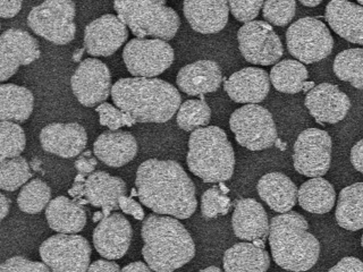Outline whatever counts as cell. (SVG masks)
Listing matches in <instances>:
<instances>
[{"label":"cell","instance_id":"47","mask_svg":"<svg viewBox=\"0 0 363 272\" xmlns=\"http://www.w3.org/2000/svg\"><path fill=\"white\" fill-rule=\"evenodd\" d=\"M21 8H22V1L1 0L0 1V16L3 18H11L18 14Z\"/></svg>","mask_w":363,"mask_h":272},{"label":"cell","instance_id":"15","mask_svg":"<svg viewBox=\"0 0 363 272\" xmlns=\"http://www.w3.org/2000/svg\"><path fill=\"white\" fill-rule=\"evenodd\" d=\"M40 57L39 43L31 34L9 28L0 37V79L5 82L22 65H30Z\"/></svg>","mask_w":363,"mask_h":272},{"label":"cell","instance_id":"4","mask_svg":"<svg viewBox=\"0 0 363 272\" xmlns=\"http://www.w3.org/2000/svg\"><path fill=\"white\" fill-rule=\"evenodd\" d=\"M308 230V221L303 215L294 211L272 219L270 249L272 259L281 269L304 272L317 264L320 255V243Z\"/></svg>","mask_w":363,"mask_h":272},{"label":"cell","instance_id":"26","mask_svg":"<svg viewBox=\"0 0 363 272\" xmlns=\"http://www.w3.org/2000/svg\"><path fill=\"white\" fill-rule=\"evenodd\" d=\"M183 11L194 31L213 34L226 26L230 6L227 1H185Z\"/></svg>","mask_w":363,"mask_h":272},{"label":"cell","instance_id":"43","mask_svg":"<svg viewBox=\"0 0 363 272\" xmlns=\"http://www.w3.org/2000/svg\"><path fill=\"white\" fill-rule=\"evenodd\" d=\"M230 11L240 22H253L259 11L264 7V1H230Z\"/></svg>","mask_w":363,"mask_h":272},{"label":"cell","instance_id":"6","mask_svg":"<svg viewBox=\"0 0 363 272\" xmlns=\"http://www.w3.org/2000/svg\"><path fill=\"white\" fill-rule=\"evenodd\" d=\"M113 8L136 39L153 37L168 41L181 26L179 14L164 1H116Z\"/></svg>","mask_w":363,"mask_h":272},{"label":"cell","instance_id":"35","mask_svg":"<svg viewBox=\"0 0 363 272\" xmlns=\"http://www.w3.org/2000/svg\"><path fill=\"white\" fill-rule=\"evenodd\" d=\"M51 190L41 179L28 181L17 196V204L23 212L35 215L45 209L50 202Z\"/></svg>","mask_w":363,"mask_h":272},{"label":"cell","instance_id":"32","mask_svg":"<svg viewBox=\"0 0 363 272\" xmlns=\"http://www.w3.org/2000/svg\"><path fill=\"white\" fill-rule=\"evenodd\" d=\"M298 201L301 208L308 212L323 215L334 208L336 192L328 181L315 177L301 185Z\"/></svg>","mask_w":363,"mask_h":272},{"label":"cell","instance_id":"44","mask_svg":"<svg viewBox=\"0 0 363 272\" xmlns=\"http://www.w3.org/2000/svg\"><path fill=\"white\" fill-rule=\"evenodd\" d=\"M328 272H363V262L354 256H346L335 264Z\"/></svg>","mask_w":363,"mask_h":272},{"label":"cell","instance_id":"12","mask_svg":"<svg viewBox=\"0 0 363 272\" xmlns=\"http://www.w3.org/2000/svg\"><path fill=\"white\" fill-rule=\"evenodd\" d=\"M332 137L326 130L308 128L295 141L293 162L301 175L321 177L328 173L332 162Z\"/></svg>","mask_w":363,"mask_h":272},{"label":"cell","instance_id":"1","mask_svg":"<svg viewBox=\"0 0 363 272\" xmlns=\"http://www.w3.org/2000/svg\"><path fill=\"white\" fill-rule=\"evenodd\" d=\"M135 185L140 201L158 215L187 219L196 212V186L179 162L159 159L142 162Z\"/></svg>","mask_w":363,"mask_h":272},{"label":"cell","instance_id":"2","mask_svg":"<svg viewBox=\"0 0 363 272\" xmlns=\"http://www.w3.org/2000/svg\"><path fill=\"white\" fill-rule=\"evenodd\" d=\"M111 98L118 109L139 123H166L181 107L179 90L164 79L130 77L113 85Z\"/></svg>","mask_w":363,"mask_h":272},{"label":"cell","instance_id":"48","mask_svg":"<svg viewBox=\"0 0 363 272\" xmlns=\"http://www.w3.org/2000/svg\"><path fill=\"white\" fill-rule=\"evenodd\" d=\"M351 162L353 167L363 175V139L357 142L352 147Z\"/></svg>","mask_w":363,"mask_h":272},{"label":"cell","instance_id":"40","mask_svg":"<svg viewBox=\"0 0 363 272\" xmlns=\"http://www.w3.org/2000/svg\"><path fill=\"white\" fill-rule=\"evenodd\" d=\"M264 17L267 23L275 26H286L294 17L296 11V3L294 0L287 1H274L269 0L264 3Z\"/></svg>","mask_w":363,"mask_h":272},{"label":"cell","instance_id":"22","mask_svg":"<svg viewBox=\"0 0 363 272\" xmlns=\"http://www.w3.org/2000/svg\"><path fill=\"white\" fill-rule=\"evenodd\" d=\"M223 82L220 66L213 60H199L179 69L176 83L189 96H203L218 90Z\"/></svg>","mask_w":363,"mask_h":272},{"label":"cell","instance_id":"58","mask_svg":"<svg viewBox=\"0 0 363 272\" xmlns=\"http://www.w3.org/2000/svg\"><path fill=\"white\" fill-rule=\"evenodd\" d=\"M361 245H362V247H363V234H362V238H361Z\"/></svg>","mask_w":363,"mask_h":272},{"label":"cell","instance_id":"57","mask_svg":"<svg viewBox=\"0 0 363 272\" xmlns=\"http://www.w3.org/2000/svg\"><path fill=\"white\" fill-rule=\"evenodd\" d=\"M357 4H359V5H360V6H362V7H363V0H361V1H359V3H357Z\"/></svg>","mask_w":363,"mask_h":272},{"label":"cell","instance_id":"46","mask_svg":"<svg viewBox=\"0 0 363 272\" xmlns=\"http://www.w3.org/2000/svg\"><path fill=\"white\" fill-rule=\"evenodd\" d=\"M96 164H98L96 159L91 157V151H86L75 162V168L81 175H89V174L94 173Z\"/></svg>","mask_w":363,"mask_h":272},{"label":"cell","instance_id":"41","mask_svg":"<svg viewBox=\"0 0 363 272\" xmlns=\"http://www.w3.org/2000/svg\"><path fill=\"white\" fill-rule=\"evenodd\" d=\"M96 110L99 113L100 124L111 130H118L123 126H133L136 123L135 119L128 113H124L107 102L98 106Z\"/></svg>","mask_w":363,"mask_h":272},{"label":"cell","instance_id":"3","mask_svg":"<svg viewBox=\"0 0 363 272\" xmlns=\"http://www.w3.org/2000/svg\"><path fill=\"white\" fill-rule=\"evenodd\" d=\"M142 254L155 272H173L196 255L192 236L177 219L149 215L141 230Z\"/></svg>","mask_w":363,"mask_h":272},{"label":"cell","instance_id":"13","mask_svg":"<svg viewBox=\"0 0 363 272\" xmlns=\"http://www.w3.org/2000/svg\"><path fill=\"white\" fill-rule=\"evenodd\" d=\"M238 48L247 62L255 65L276 64L284 54L283 45L269 23L253 21L238 32Z\"/></svg>","mask_w":363,"mask_h":272},{"label":"cell","instance_id":"16","mask_svg":"<svg viewBox=\"0 0 363 272\" xmlns=\"http://www.w3.org/2000/svg\"><path fill=\"white\" fill-rule=\"evenodd\" d=\"M128 38V26L118 16L102 15L85 28L84 48L91 56H111L124 45Z\"/></svg>","mask_w":363,"mask_h":272},{"label":"cell","instance_id":"53","mask_svg":"<svg viewBox=\"0 0 363 272\" xmlns=\"http://www.w3.org/2000/svg\"><path fill=\"white\" fill-rule=\"evenodd\" d=\"M85 48L79 49V50L75 51L73 55V60L74 62H79L81 58H82L83 52H84Z\"/></svg>","mask_w":363,"mask_h":272},{"label":"cell","instance_id":"30","mask_svg":"<svg viewBox=\"0 0 363 272\" xmlns=\"http://www.w3.org/2000/svg\"><path fill=\"white\" fill-rule=\"evenodd\" d=\"M34 96L31 91L16 84L0 86V119L1 122H26L33 111Z\"/></svg>","mask_w":363,"mask_h":272},{"label":"cell","instance_id":"20","mask_svg":"<svg viewBox=\"0 0 363 272\" xmlns=\"http://www.w3.org/2000/svg\"><path fill=\"white\" fill-rule=\"evenodd\" d=\"M224 89L233 101L257 105L269 94V75L261 68L245 67L230 75Z\"/></svg>","mask_w":363,"mask_h":272},{"label":"cell","instance_id":"38","mask_svg":"<svg viewBox=\"0 0 363 272\" xmlns=\"http://www.w3.org/2000/svg\"><path fill=\"white\" fill-rule=\"evenodd\" d=\"M0 162L20 157L26 149V133L16 123H0Z\"/></svg>","mask_w":363,"mask_h":272},{"label":"cell","instance_id":"27","mask_svg":"<svg viewBox=\"0 0 363 272\" xmlns=\"http://www.w3.org/2000/svg\"><path fill=\"white\" fill-rule=\"evenodd\" d=\"M260 196L270 209L276 212L287 213L298 201L296 185L281 173H269L262 176L257 185Z\"/></svg>","mask_w":363,"mask_h":272},{"label":"cell","instance_id":"54","mask_svg":"<svg viewBox=\"0 0 363 272\" xmlns=\"http://www.w3.org/2000/svg\"><path fill=\"white\" fill-rule=\"evenodd\" d=\"M302 5L306 6V7H317V6L320 5V0H317V1H301Z\"/></svg>","mask_w":363,"mask_h":272},{"label":"cell","instance_id":"21","mask_svg":"<svg viewBox=\"0 0 363 272\" xmlns=\"http://www.w3.org/2000/svg\"><path fill=\"white\" fill-rule=\"evenodd\" d=\"M232 226L236 237L244 241L264 242L269 236L266 210L253 198H241L236 202Z\"/></svg>","mask_w":363,"mask_h":272},{"label":"cell","instance_id":"11","mask_svg":"<svg viewBox=\"0 0 363 272\" xmlns=\"http://www.w3.org/2000/svg\"><path fill=\"white\" fill-rule=\"evenodd\" d=\"M125 66L133 76L155 79L172 66L174 50L159 39H133L123 51Z\"/></svg>","mask_w":363,"mask_h":272},{"label":"cell","instance_id":"23","mask_svg":"<svg viewBox=\"0 0 363 272\" xmlns=\"http://www.w3.org/2000/svg\"><path fill=\"white\" fill-rule=\"evenodd\" d=\"M94 152L109 167H123L135 158L138 142L130 132L108 130L94 142Z\"/></svg>","mask_w":363,"mask_h":272},{"label":"cell","instance_id":"50","mask_svg":"<svg viewBox=\"0 0 363 272\" xmlns=\"http://www.w3.org/2000/svg\"><path fill=\"white\" fill-rule=\"evenodd\" d=\"M68 193L73 198H79V196H85V181L83 178V175L79 174V176H77L75 183H74L73 187L69 188Z\"/></svg>","mask_w":363,"mask_h":272},{"label":"cell","instance_id":"37","mask_svg":"<svg viewBox=\"0 0 363 272\" xmlns=\"http://www.w3.org/2000/svg\"><path fill=\"white\" fill-rule=\"evenodd\" d=\"M0 164V187L3 191L14 192L32 177L30 166L23 157L7 159Z\"/></svg>","mask_w":363,"mask_h":272},{"label":"cell","instance_id":"33","mask_svg":"<svg viewBox=\"0 0 363 272\" xmlns=\"http://www.w3.org/2000/svg\"><path fill=\"white\" fill-rule=\"evenodd\" d=\"M308 77L306 66L296 60H281L270 71V82L283 94H298L303 90Z\"/></svg>","mask_w":363,"mask_h":272},{"label":"cell","instance_id":"34","mask_svg":"<svg viewBox=\"0 0 363 272\" xmlns=\"http://www.w3.org/2000/svg\"><path fill=\"white\" fill-rule=\"evenodd\" d=\"M333 68L340 81L350 83L357 90H363V49L342 51L335 58Z\"/></svg>","mask_w":363,"mask_h":272},{"label":"cell","instance_id":"24","mask_svg":"<svg viewBox=\"0 0 363 272\" xmlns=\"http://www.w3.org/2000/svg\"><path fill=\"white\" fill-rule=\"evenodd\" d=\"M327 23L335 33L349 42L363 45V7L359 4L334 0L326 6Z\"/></svg>","mask_w":363,"mask_h":272},{"label":"cell","instance_id":"45","mask_svg":"<svg viewBox=\"0 0 363 272\" xmlns=\"http://www.w3.org/2000/svg\"><path fill=\"white\" fill-rule=\"evenodd\" d=\"M119 208L122 209L123 212L133 215L134 218L138 220L145 219V211L142 209L141 205L132 198H126L125 196H122L119 198Z\"/></svg>","mask_w":363,"mask_h":272},{"label":"cell","instance_id":"14","mask_svg":"<svg viewBox=\"0 0 363 272\" xmlns=\"http://www.w3.org/2000/svg\"><path fill=\"white\" fill-rule=\"evenodd\" d=\"M72 91L79 103L94 107L111 94V74L106 64L88 58L79 64L71 79Z\"/></svg>","mask_w":363,"mask_h":272},{"label":"cell","instance_id":"42","mask_svg":"<svg viewBox=\"0 0 363 272\" xmlns=\"http://www.w3.org/2000/svg\"><path fill=\"white\" fill-rule=\"evenodd\" d=\"M0 272H51L49 266L41 262H34L23 256H14V258L6 260L1 266Z\"/></svg>","mask_w":363,"mask_h":272},{"label":"cell","instance_id":"9","mask_svg":"<svg viewBox=\"0 0 363 272\" xmlns=\"http://www.w3.org/2000/svg\"><path fill=\"white\" fill-rule=\"evenodd\" d=\"M230 128L236 141L251 151H260L275 144L277 128L272 113L259 105H247L232 113Z\"/></svg>","mask_w":363,"mask_h":272},{"label":"cell","instance_id":"10","mask_svg":"<svg viewBox=\"0 0 363 272\" xmlns=\"http://www.w3.org/2000/svg\"><path fill=\"white\" fill-rule=\"evenodd\" d=\"M40 256L51 272H86L90 244L82 236L58 234L41 244Z\"/></svg>","mask_w":363,"mask_h":272},{"label":"cell","instance_id":"28","mask_svg":"<svg viewBox=\"0 0 363 272\" xmlns=\"http://www.w3.org/2000/svg\"><path fill=\"white\" fill-rule=\"evenodd\" d=\"M45 218L51 230L60 234H75L86 225V213L81 204L65 196L51 200L45 210Z\"/></svg>","mask_w":363,"mask_h":272},{"label":"cell","instance_id":"25","mask_svg":"<svg viewBox=\"0 0 363 272\" xmlns=\"http://www.w3.org/2000/svg\"><path fill=\"white\" fill-rule=\"evenodd\" d=\"M125 193V181L105 171L91 174L85 181V198L94 207L102 208L105 218L109 217L111 211L118 209L119 198Z\"/></svg>","mask_w":363,"mask_h":272},{"label":"cell","instance_id":"31","mask_svg":"<svg viewBox=\"0 0 363 272\" xmlns=\"http://www.w3.org/2000/svg\"><path fill=\"white\" fill-rule=\"evenodd\" d=\"M338 226L350 232L363 228V183H355L340 191L336 208Z\"/></svg>","mask_w":363,"mask_h":272},{"label":"cell","instance_id":"8","mask_svg":"<svg viewBox=\"0 0 363 272\" xmlns=\"http://www.w3.org/2000/svg\"><path fill=\"white\" fill-rule=\"evenodd\" d=\"M289 54L304 64H313L332 54L334 39L328 28L315 17H303L287 28Z\"/></svg>","mask_w":363,"mask_h":272},{"label":"cell","instance_id":"7","mask_svg":"<svg viewBox=\"0 0 363 272\" xmlns=\"http://www.w3.org/2000/svg\"><path fill=\"white\" fill-rule=\"evenodd\" d=\"M75 4L68 0H50L33 7L28 24L34 33L55 45H67L77 33Z\"/></svg>","mask_w":363,"mask_h":272},{"label":"cell","instance_id":"18","mask_svg":"<svg viewBox=\"0 0 363 272\" xmlns=\"http://www.w3.org/2000/svg\"><path fill=\"white\" fill-rule=\"evenodd\" d=\"M304 105L318 123L336 124L349 113L351 100L337 85L321 83L308 92Z\"/></svg>","mask_w":363,"mask_h":272},{"label":"cell","instance_id":"39","mask_svg":"<svg viewBox=\"0 0 363 272\" xmlns=\"http://www.w3.org/2000/svg\"><path fill=\"white\" fill-rule=\"evenodd\" d=\"M230 205L232 203L230 198L218 187H211L202 194L201 212L206 219H213L219 215H227Z\"/></svg>","mask_w":363,"mask_h":272},{"label":"cell","instance_id":"56","mask_svg":"<svg viewBox=\"0 0 363 272\" xmlns=\"http://www.w3.org/2000/svg\"><path fill=\"white\" fill-rule=\"evenodd\" d=\"M105 218V215H104V212H100V211H98V212L94 213V221H101L102 219Z\"/></svg>","mask_w":363,"mask_h":272},{"label":"cell","instance_id":"55","mask_svg":"<svg viewBox=\"0 0 363 272\" xmlns=\"http://www.w3.org/2000/svg\"><path fill=\"white\" fill-rule=\"evenodd\" d=\"M199 272H223L218 266H208L206 269L200 270Z\"/></svg>","mask_w":363,"mask_h":272},{"label":"cell","instance_id":"29","mask_svg":"<svg viewBox=\"0 0 363 272\" xmlns=\"http://www.w3.org/2000/svg\"><path fill=\"white\" fill-rule=\"evenodd\" d=\"M225 272H267L270 266L266 249L251 243H238L223 258Z\"/></svg>","mask_w":363,"mask_h":272},{"label":"cell","instance_id":"5","mask_svg":"<svg viewBox=\"0 0 363 272\" xmlns=\"http://www.w3.org/2000/svg\"><path fill=\"white\" fill-rule=\"evenodd\" d=\"M186 162L191 173L206 183H223L234 174L235 153L224 130L209 126L191 134Z\"/></svg>","mask_w":363,"mask_h":272},{"label":"cell","instance_id":"17","mask_svg":"<svg viewBox=\"0 0 363 272\" xmlns=\"http://www.w3.org/2000/svg\"><path fill=\"white\" fill-rule=\"evenodd\" d=\"M132 235L130 221L121 213H113L102 219L96 227L94 245L104 258L118 260L128 252Z\"/></svg>","mask_w":363,"mask_h":272},{"label":"cell","instance_id":"51","mask_svg":"<svg viewBox=\"0 0 363 272\" xmlns=\"http://www.w3.org/2000/svg\"><path fill=\"white\" fill-rule=\"evenodd\" d=\"M121 272H152V270L150 266H147V264L139 261V262H133V264L124 266Z\"/></svg>","mask_w":363,"mask_h":272},{"label":"cell","instance_id":"19","mask_svg":"<svg viewBox=\"0 0 363 272\" xmlns=\"http://www.w3.org/2000/svg\"><path fill=\"white\" fill-rule=\"evenodd\" d=\"M40 142L47 152L62 158H74L84 150L88 143V135L82 125L77 123H56L43 128Z\"/></svg>","mask_w":363,"mask_h":272},{"label":"cell","instance_id":"52","mask_svg":"<svg viewBox=\"0 0 363 272\" xmlns=\"http://www.w3.org/2000/svg\"><path fill=\"white\" fill-rule=\"evenodd\" d=\"M0 205H1V220L6 218V215H9V207H11V201L6 198L5 194L0 196Z\"/></svg>","mask_w":363,"mask_h":272},{"label":"cell","instance_id":"49","mask_svg":"<svg viewBox=\"0 0 363 272\" xmlns=\"http://www.w3.org/2000/svg\"><path fill=\"white\" fill-rule=\"evenodd\" d=\"M88 272H121L119 266L111 261L96 260L89 266Z\"/></svg>","mask_w":363,"mask_h":272},{"label":"cell","instance_id":"36","mask_svg":"<svg viewBox=\"0 0 363 272\" xmlns=\"http://www.w3.org/2000/svg\"><path fill=\"white\" fill-rule=\"evenodd\" d=\"M210 119L211 109L204 99L187 100L179 107L176 122L181 130L194 132L202 126H207Z\"/></svg>","mask_w":363,"mask_h":272}]
</instances>
